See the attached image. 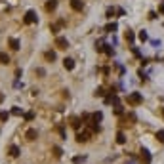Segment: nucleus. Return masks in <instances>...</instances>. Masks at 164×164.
I'll return each instance as SVG.
<instances>
[{"instance_id": "1", "label": "nucleus", "mask_w": 164, "mask_h": 164, "mask_svg": "<svg viewBox=\"0 0 164 164\" xmlns=\"http://www.w3.org/2000/svg\"><path fill=\"white\" fill-rule=\"evenodd\" d=\"M126 101L130 103V105H139L141 101H143V96H141L139 92H134V94H128V97H126Z\"/></svg>"}, {"instance_id": "2", "label": "nucleus", "mask_w": 164, "mask_h": 164, "mask_svg": "<svg viewBox=\"0 0 164 164\" xmlns=\"http://www.w3.org/2000/svg\"><path fill=\"white\" fill-rule=\"evenodd\" d=\"M37 21H38V16H37V12H34V10H29L25 13V17H23L25 25H33V23H37Z\"/></svg>"}, {"instance_id": "3", "label": "nucleus", "mask_w": 164, "mask_h": 164, "mask_svg": "<svg viewBox=\"0 0 164 164\" xmlns=\"http://www.w3.org/2000/svg\"><path fill=\"white\" fill-rule=\"evenodd\" d=\"M55 46H58L59 50H67L69 48V40L65 37H58V38H55Z\"/></svg>"}, {"instance_id": "4", "label": "nucleus", "mask_w": 164, "mask_h": 164, "mask_svg": "<svg viewBox=\"0 0 164 164\" xmlns=\"http://www.w3.org/2000/svg\"><path fill=\"white\" fill-rule=\"evenodd\" d=\"M88 138H90V132H88V130L76 134V141H78V143H84V141H88Z\"/></svg>"}, {"instance_id": "5", "label": "nucleus", "mask_w": 164, "mask_h": 164, "mask_svg": "<svg viewBox=\"0 0 164 164\" xmlns=\"http://www.w3.org/2000/svg\"><path fill=\"white\" fill-rule=\"evenodd\" d=\"M141 162L143 164H151V153L147 149H141Z\"/></svg>"}, {"instance_id": "6", "label": "nucleus", "mask_w": 164, "mask_h": 164, "mask_svg": "<svg viewBox=\"0 0 164 164\" xmlns=\"http://www.w3.org/2000/svg\"><path fill=\"white\" fill-rule=\"evenodd\" d=\"M71 8H73L75 12H82V8H84L82 0H71Z\"/></svg>"}, {"instance_id": "7", "label": "nucleus", "mask_w": 164, "mask_h": 164, "mask_svg": "<svg viewBox=\"0 0 164 164\" xmlns=\"http://www.w3.org/2000/svg\"><path fill=\"white\" fill-rule=\"evenodd\" d=\"M63 67H65L67 71H73L75 69V61L71 58H65V59H63Z\"/></svg>"}, {"instance_id": "8", "label": "nucleus", "mask_w": 164, "mask_h": 164, "mask_svg": "<svg viewBox=\"0 0 164 164\" xmlns=\"http://www.w3.org/2000/svg\"><path fill=\"white\" fill-rule=\"evenodd\" d=\"M55 8H58V0H48L46 2V10L48 12H54Z\"/></svg>"}, {"instance_id": "9", "label": "nucleus", "mask_w": 164, "mask_h": 164, "mask_svg": "<svg viewBox=\"0 0 164 164\" xmlns=\"http://www.w3.org/2000/svg\"><path fill=\"white\" fill-rule=\"evenodd\" d=\"M37 130H27V134H25V138L27 139H29V141H34V139H37Z\"/></svg>"}, {"instance_id": "10", "label": "nucleus", "mask_w": 164, "mask_h": 164, "mask_svg": "<svg viewBox=\"0 0 164 164\" xmlns=\"http://www.w3.org/2000/svg\"><path fill=\"white\" fill-rule=\"evenodd\" d=\"M8 153H10V156H12V159H16V156H19V147H17V145H12Z\"/></svg>"}, {"instance_id": "11", "label": "nucleus", "mask_w": 164, "mask_h": 164, "mask_svg": "<svg viewBox=\"0 0 164 164\" xmlns=\"http://www.w3.org/2000/svg\"><path fill=\"white\" fill-rule=\"evenodd\" d=\"M10 48L13 50V52H17L19 50V40L17 38H10Z\"/></svg>"}, {"instance_id": "12", "label": "nucleus", "mask_w": 164, "mask_h": 164, "mask_svg": "<svg viewBox=\"0 0 164 164\" xmlns=\"http://www.w3.org/2000/svg\"><path fill=\"white\" fill-rule=\"evenodd\" d=\"M0 63H2V65H6V63H10V55L6 54V52H0Z\"/></svg>"}, {"instance_id": "13", "label": "nucleus", "mask_w": 164, "mask_h": 164, "mask_svg": "<svg viewBox=\"0 0 164 164\" xmlns=\"http://www.w3.org/2000/svg\"><path fill=\"white\" fill-rule=\"evenodd\" d=\"M117 143H120V145L126 143V135H124V132H118V134H117Z\"/></svg>"}, {"instance_id": "14", "label": "nucleus", "mask_w": 164, "mask_h": 164, "mask_svg": "<svg viewBox=\"0 0 164 164\" xmlns=\"http://www.w3.org/2000/svg\"><path fill=\"white\" fill-rule=\"evenodd\" d=\"M71 126H73L75 130H78V128H80V118H76V117H73V118H71Z\"/></svg>"}, {"instance_id": "15", "label": "nucleus", "mask_w": 164, "mask_h": 164, "mask_svg": "<svg viewBox=\"0 0 164 164\" xmlns=\"http://www.w3.org/2000/svg\"><path fill=\"white\" fill-rule=\"evenodd\" d=\"M101 118H103V113H96V115H94V124H99V122H101Z\"/></svg>"}, {"instance_id": "16", "label": "nucleus", "mask_w": 164, "mask_h": 164, "mask_svg": "<svg viewBox=\"0 0 164 164\" xmlns=\"http://www.w3.org/2000/svg\"><path fill=\"white\" fill-rule=\"evenodd\" d=\"M124 37H126V40H128V42H134V38H135V34H134L132 31H126V34H124Z\"/></svg>"}, {"instance_id": "17", "label": "nucleus", "mask_w": 164, "mask_h": 164, "mask_svg": "<svg viewBox=\"0 0 164 164\" xmlns=\"http://www.w3.org/2000/svg\"><path fill=\"white\" fill-rule=\"evenodd\" d=\"M105 31H107V33H113V31H117V23H109V25L105 27Z\"/></svg>"}, {"instance_id": "18", "label": "nucleus", "mask_w": 164, "mask_h": 164, "mask_svg": "<svg viewBox=\"0 0 164 164\" xmlns=\"http://www.w3.org/2000/svg\"><path fill=\"white\" fill-rule=\"evenodd\" d=\"M139 40H141V42L149 40V34H147V31H141V33H139Z\"/></svg>"}, {"instance_id": "19", "label": "nucleus", "mask_w": 164, "mask_h": 164, "mask_svg": "<svg viewBox=\"0 0 164 164\" xmlns=\"http://www.w3.org/2000/svg\"><path fill=\"white\" fill-rule=\"evenodd\" d=\"M12 115H16V117L23 115V109H19V107H13V109H12Z\"/></svg>"}, {"instance_id": "20", "label": "nucleus", "mask_w": 164, "mask_h": 164, "mask_svg": "<svg viewBox=\"0 0 164 164\" xmlns=\"http://www.w3.org/2000/svg\"><path fill=\"white\" fill-rule=\"evenodd\" d=\"M156 139H159L160 143H164V130H159V132H156Z\"/></svg>"}, {"instance_id": "21", "label": "nucleus", "mask_w": 164, "mask_h": 164, "mask_svg": "<svg viewBox=\"0 0 164 164\" xmlns=\"http://www.w3.org/2000/svg\"><path fill=\"white\" fill-rule=\"evenodd\" d=\"M103 52H105L107 55H113V54H115V50H113V46H105V48H103Z\"/></svg>"}, {"instance_id": "22", "label": "nucleus", "mask_w": 164, "mask_h": 164, "mask_svg": "<svg viewBox=\"0 0 164 164\" xmlns=\"http://www.w3.org/2000/svg\"><path fill=\"white\" fill-rule=\"evenodd\" d=\"M84 160H86V156H75V159H73V162H75V164H82Z\"/></svg>"}, {"instance_id": "23", "label": "nucleus", "mask_w": 164, "mask_h": 164, "mask_svg": "<svg viewBox=\"0 0 164 164\" xmlns=\"http://www.w3.org/2000/svg\"><path fill=\"white\" fill-rule=\"evenodd\" d=\"M46 59L48 61H55V54L54 52H46Z\"/></svg>"}, {"instance_id": "24", "label": "nucleus", "mask_w": 164, "mask_h": 164, "mask_svg": "<svg viewBox=\"0 0 164 164\" xmlns=\"http://www.w3.org/2000/svg\"><path fill=\"white\" fill-rule=\"evenodd\" d=\"M8 118H10V115H8V113H0V120H2V122H6Z\"/></svg>"}, {"instance_id": "25", "label": "nucleus", "mask_w": 164, "mask_h": 164, "mask_svg": "<svg viewBox=\"0 0 164 164\" xmlns=\"http://www.w3.org/2000/svg\"><path fill=\"white\" fill-rule=\"evenodd\" d=\"M94 96H99V97H101V96H105V90H103V88H97Z\"/></svg>"}, {"instance_id": "26", "label": "nucleus", "mask_w": 164, "mask_h": 164, "mask_svg": "<svg viewBox=\"0 0 164 164\" xmlns=\"http://www.w3.org/2000/svg\"><path fill=\"white\" fill-rule=\"evenodd\" d=\"M115 16V8H107V17H113Z\"/></svg>"}, {"instance_id": "27", "label": "nucleus", "mask_w": 164, "mask_h": 164, "mask_svg": "<svg viewBox=\"0 0 164 164\" xmlns=\"http://www.w3.org/2000/svg\"><path fill=\"white\" fill-rule=\"evenodd\" d=\"M54 153H55V156H61L63 155V151H61L59 147H54Z\"/></svg>"}, {"instance_id": "28", "label": "nucleus", "mask_w": 164, "mask_h": 164, "mask_svg": "<svg viewBox=\"0 0 164 164\" xmlns=\"http://www.w3.org/2000/svg\"><path fill=\"white\" fill-rule=\"evenodd\" d=\"M115 115H122V107H115Z\"/></svg>"}, {"instance_id": "29", "label": "nucleus", "mask_w": 164, "mask_h": 164, "mask_svg": "<svg viewBox=\"0 0 164 164\" xmlns=\"http://www.w3.org/2000/svg\"><path fill=\"white\" fill-rule=\"evenodd\" d=\"M149 19H156V13L155 12H149Z\"/></svg>"}, {"instance_id": "30", "label": "nucleus", "mask_w": 164, "mask_h": 164, "mask_svg": "<svg viewBox=\"0 0 164 164\" xmlns=\"http://www.w3.org/2000/svg\"><path fill=\"white\" fill-rule=\"evenodd\" d=\"M159 13H164V2H162V4L159 6Z\"/></svg>"}, {"instance_id": "31", "label": "nucleus", "mask_w": 164, "mask_h": 164, "mask_svg": "<svg viewBox=\"0 0 164 164\" xmlns=\"http://www.w3.org/2000/svg\"><path fill=\"white\" fill-rule=\"evenodd\" d=\"M162 118H164V109H162Z\"/></svg>"}]
</instances>
